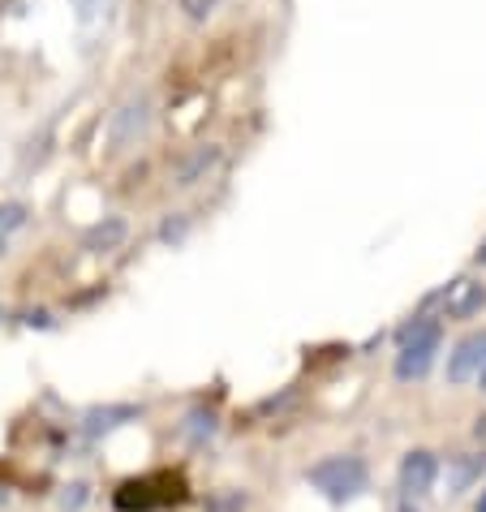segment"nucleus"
<instances>
[{
  "label": "nucleus",
  "instance_id": "obj_1",
  "mask_svg": "<svg viewBox=\"0 0 486 512\" xmlns=\"http://www.w3.org/2000/svg\"><path fill=\"white\" fill-rule=\"evenodd\" d=\"M439 340H443V327L435 319H418L413 327H405V332H400V353H396V375L422 379L439 353Z\"/></svg>",
  "mask_w": 486,
  "mask_h": 512
},
{
  "label": "nucleus",
  "instance_id": "obj_2",
  "mask_svg": "<svg viewBox=\"0 0 486 512\" xmlns=\"http://www.w3.org/2000/svg\"><path fill=\"white\" fill-rule=\"evenodd\" d=\"M310 487L323 491L327 500H353L357 491H366V465L357 457H327L310 469Z\"/></svg>",
  "mask_w": 486,
  "mask_h": 512
},
{
  "label": "nucleus",
  "instance_id": "obj_3",
  "mask_svg": "<svg viewBox=\"0 0 486 512\" xmlns=\"http://www.w3.org/2000/svg\"><path fill=\"white\" fill-rule=\"evenodd\" d=\"M147 125H151V99L147 95H138L130 99V104H121L117 112H112V125H108V138H112V155H121V151H130L134 142L147 134Z\"/></svg>",
  "mask_w": 486,
  "mask_h": 512
},
{
  "label": "nucleus",
  "instance_id": "obj_4",
  "mask_svg": "<svg viewBox=\"0 0 486 512\" xmlns=\"http://www.w3.org/2000/svg\"><path fill=\"white\" fill-rule=\"evenodd\" d=\"M486 375V332L465 336L461 345L452 349L448 358V379L452 383H469V379H482Z\"/></svg>",
  "mask_w": 486,
  "mask_h": 512
},
{
  "label": "nucleus",
  "instance_id": "obj_5",
  "mask_svg": "<svg viewBox=\"0 0 486 512\" xmlns=\"http://www.w3.org/2000/svg\"><path fill=\"white\" fill-rule=\"evenodd\" d=\"M435 478H439V461L431 452H409V457L400 461V487L409 495H426L435 487Z\"/></svg>",
  "mask_w": 486,
  "mask_h": 512
},
{
  "label": "nucleus",
  "instance_id": "obj_6",
  "mask_svg": "<svg viewBox=\"0 0 486 512\" xmlns=\"http://www.w3.org/2000/svg\"><path fill=\"white\" fill-rule=\"evenodd\" d=\"M486 306V284L478 280H456L448 293H443V310H448L452 319H469L478 315V310Z\"/></svg>",
  "mask_w": 486,
  "mask_h": 512
},
{
  "label": "nucleus",
  "instance_id": "obj_7",
  "mask_svg": "<svg viewBox=\"0 0 486 512\" xmlns=\"http://www.w3.org/2000/svg\"><path fill=\"white\" fill-rule=\"evenodd\" d=\"M125 220L121 216H108V220H99L95 229H87V237H82V246L95 250V254H104V250H117L121 241H125Z\"/></svg>",
  "mask_w": 486,
  "mask_h": 512
},
{
  "label": "nucleus",
  "instance_id": "obj_8",
  "mask_svg": "<svg viewBox=\"0 0 486 512\" xmlns=\"http://www.w3.org/2000/svg\"><path fill=\"white\" fill-rule=\"evenodd\" d=\"M216 160H220V151H216V147H198V151L190 155V160H185V164L177 168V177H173V181H177V186H194V181L203 177Z\"/></svg>",
  "mask_w": 486,
  "mask_h": 512
},
{
  "label": "nucleus",
  "instance_id": "obj_9",
  "mask_svg": "<svg viewBox=\"0 0 486 512\" xmlns=\"http://www.w3.org/2000/svg\"><path fill=\"white\" fill-rule=\"evenodd\" d=\"M26 216H31V211L22 203H0V254H9V241L26 224Z\"/></svg>",
  "mask_w": 486,
  "mask_h": 512
},
{
  "label": "nucleus",
  "instance_id": "obj_10",
  "mask_svg": "<svg viewBox=\"0 0 486 512\" xmlns=\"http://www.w3.org/2000/svg\"><path fill=\"white\" fill-rule=\"evenodd\" d=\"M117 418H134V409H104V414H99V409H95L87 431H91V435H99V431H112V426H117Z\"/></svg>",
  "mask_w": 486,
  "mask_h": 512
},
{
  "label": "nucleus",
  "instance_id": "obj_11",
  "mask_svg": "<svg viewBox=\"0 0 486 512\" xmlns=\"http://www.w3.org/2000/svg\"><path fill=\"white\" fill-rule=\"evenodd\" d=\"M216 5H220V0H181V9H185V18H190V22H207Z\"/></svg>",
  "mask_w": 486,
  "mask_h": 512
},
{
  "label": "nucleus",
  "instance_id": "obj_12",
  "mask_svg": "<svg viewBox=\"0 0 486 512\" xmlns=\"http://www.w3.org/2000/svg\"><path fill=\"white\" fill-rule=\"evenodd\" d=\"M74 9H78V18L82 22H91L99 9H104V0H74Z\"/></svg>",
  "mask_w": 486,
  "mask_h": 512
},
{
  "label": "nucleus",
  "instance_id": "obj_13",
  "mask_svg": "<svg viewBox=\"0 0 486 512\" xmlns=\"http://www.w3.org/2000/svg\"><path fill=\"white\" fill-rule=\"evenodd\" d=\"M181 233H185V220H177V224H173V220H168V224H164V229H160V237H164V241H177Z\"/></svg>",
  "mask_w": 486,
  "mask_h": 512
},
{
  "label": "nucleus",
  "instance_id": "obj_14",
  "mask_svg": "<svg viewBox=\"0 0 486 512\" xmlns=\"http://www.w3.org/2000/svg\"><path fill=\"white\" fill-rule=\"evenodd\" d=\"M478 263H486V241H482V250H478Z\"/></svg>",
  "mask_w": 486,
  "mask_h": 512
},
{
  "label": "nucleus",
  "instance_id": "obj_15",
  "mask_svg": "<svg viewBox=\"0 0 486 512\" xmlns=\"http://www.w3.org/2000/svg\"><path fill=\"white\" fill-rule=\"evenodd\" d=\"M0 319H5V310H0Z\"/></svg>",
  "mask_w": 486,
  "mask_h": 512
}]
</instances>
